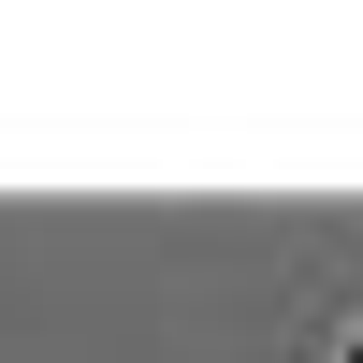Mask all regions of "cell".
Segmentation results:
<instances>
[{"mask_svg": "<svg viewBox=\"0 0 363 363\" xmlns=\"http://www.w3.org/2000/svg\"><path fill=\"white\" fill-rule=\"evenodd\" d=\"M349 363H363V349H349Z\"/></svg>", "mask_w": 363, "mask_h": 363, "instance_id": "obj_1", "label": "cell"}]
</instances>
